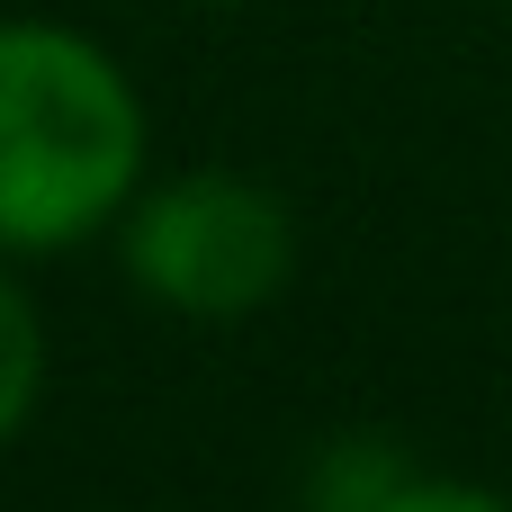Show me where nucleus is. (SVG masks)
<instances>
[{"label": "nucleus", "instance_id": "obj_2", "mask_svg": "<svg viewBox=\"0 0 512 512\" xmlns=\"http://www.w3.org/2000/svg\"><path fill=\"white\" fill-rule=\"evenodd\" d=\"M126 279L180 324H252L297 279V216L252 171H171L144 180L117 216Z\"/></svg>", "mask_w": 512, "mask_h": 512}, {"label": "nucleus", "instance_id": "obj_1", "mask_svg": "<svg viewBox=\"0 0 512 512\" xmlns=\"http://www.w3.org/2000/svg\"><path fill=\"white\" fill-rule=\"evenodd\" d=\"M144 99L126 63L63 18H0V252L45 261L117 234L144 189Z\"/></svg>", "mask_w": 512, "mask_h": 512}, {"label": "nucleus", "instance_id": "obj_4", "mask_svg": "<svg viewBox=\"0 0 512 512\" xmlns=\"http://www.w3.org/2000/svg\"><path fill=\"white\" fill-rule=\"evenodd\" d=\"M45 369H54L45 315H36V297L0 270V450L36 423V405H45Z\"/></svg>", "mask_w": 512, "mask_h": 512}, {"label": "nucleus", "instance_id": "obj_5", "mask_svg": "<svg viewBox=\"0 0 512 512\" xmlns=\"http://www.w3.org/2000/svg\"><path fill=\"white\" fill-rule=\"evenodd\" d=\"M396 512H512V495H495V486H477V477H414L405 495H396Z\"/></svg>", "mask_w": 512, "mask_h": 512}, {"label": "nucleus", "instance_id": "obj_3", "mask_svg": "<svg viewBox=\"0 0 512 512\" xmlns=\"http://www.w3.org/2000/svg\"><path fill=\"white\" fill-rule=\"evenodd\" d=\"M414 477L423 468L405 459V441H387V432H333V441H315V459L297 477V512H396V495Z\"/></svg>", "mask_w": 512, "mask_h": 512}, {"label": "nucleus", "instance_id": "obj_6", "mask_svg": "<svg viewBox=\"0 0 512 512\" xmlns=\"http://www.w3.org/2000/svg\"><path fill=\"white\" fill-rule=\"evenodd\" d=\"M207 9H243V0H207Z\"/></svg>", "mask_w": 512, "mask_h": 512}]
</instances>
